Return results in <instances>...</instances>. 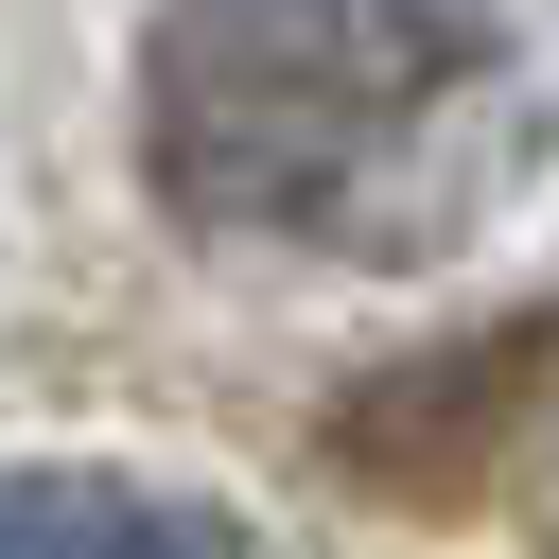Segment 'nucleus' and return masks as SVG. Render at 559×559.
I'll use <instances>...</instances> for the list:
<instances>
[{
  "label": "nucleus",
  "instance_id": "nucleus-1",
  "mask_svg": "<svg viewBox=\"0 0 559 559\" xmlns=\"http://www.w3.org/2000/svg\"><path fill=\"white\" fill-rule=\"evenodd\" d=\"M140 157L210 245L454 262L542 157V52L507 0H157Z\"/></svg>",
  "mask_w": 559,
  "mask_h": 559
},
{
  "label": "nucleus",
  "instance_id": "nucleus-2",
  "mask_svg": "<svg viewBox=\"0 0 559 559\" xmlns=\"http://www.w3.org/2000/svg\"><path fill=\"white\" fill-rule=\"evenodd\" d=\"M0 559H262V542L122 472H0Z\"/></svg>",
  "mask_w": 559,
  "mask_h": 559
}]
</instances>
